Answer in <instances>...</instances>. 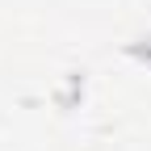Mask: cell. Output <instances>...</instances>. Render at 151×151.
Segmentation results:
<instances>
[{"mask_svg":"<svg viewBox=\"0 0 151 151\" xmlns=\"http://www.w3.org/2000/svg\"><path fill=\"white\" fill-rule=\"evenodd\" d=\"M147 59H151V34H147Z\"/></svg>","mask_w":151,"mask_h":151,"instance_id":"cell-1","label":"cell"}]
</instances>
